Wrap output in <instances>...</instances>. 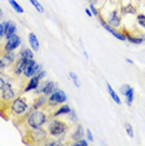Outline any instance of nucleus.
Masks as SVG:
<instances>
[{
    "label": "nucleus",
    "mask_w": 145,
    "mask_h": 146,
    "mask_svg": "<svg viewBox=\"0 0 145 146\" xmlns=\"http://www.w3.org/2000/svg\"><path fill=\"white\" fill-rule=\"evenodd\" d=\"M70 106L69 105H63L60 106V108L58 109L55 112H53V116H59V115H65V114H69L70 112Z\"/></svg>",
    "instance_id": "4be33fe9"
},
{
    "label": "nucleus",
    "mask_w": 145,
    "mask_h": 146,
    "mask_svg": "<svg viewBox=\"0 0 145 146\" xmlns=\"http://www.w3.org/2000/svg\"><path fill=\"white\" fill-rule=\"evenodd\" d=\"M0 61L4 64L5 68H9L15 62V54L13 51H3L0 54Z\"/></svg>",
    "instance_id": "9d476101"
},
{
    "label": "nucleus",
    "mask_w": 145,
    "mask_h": 146,
    "mask_svg": "<svg viewBox=\"0 0 145 146\" xmlns=\"http://www.w3.org/2000/svg\"><path fill=\"white\" fill-rule=\"evenodd\" d=\"M126 62H128V64H131V65L134 64V62H133V60H130V59H126Z\"/></svg>",
    "instance_id": "58836bf2"
},
{
    "label": "nucleus",
    "mask_w": 145,
    "mask_h": 146,
    "mask_svg": "<svg viewBox=\"0 0 145 146\" xmlns=\"http://www.w3.org/2000/svg\"><path fill=\"white\" fill-rule=\"evenodd\" d=\"M120 92L126 98V104L131 105V102L134 100V89L131 88L130 85L124 84V85L120 86Z\"/></svg>",
    "instance_id": "9b49d317"
},
{
    "label": "nucleus",
    "mask_w": 145,
    "mask_h": 146,
    "mask_svg": "<svg viewBox=\"0 0 145 146\" xmlns=\"http://www.w3.org/2000/svg\"><path fill=\"white\" fill-rule=\"evenodd\" d=\"M49 115L43 110H31L26 115L25 117V124L28 125V127L35 129V127H41L43 125H45V122L48 121Z\"/></svg>",
    "instance_id": "f257e3e1"
},
{
    "label": "nucleus",
    "mask_w": 145,
    "mask_h": 146,
    "mask_svg": "<svg viewBox=\"0 0 145 146\" xmlns=\"http://www.w3.org/2000/svg\"><path fill=\"white\" fill-rule=\"evenodd\" d=\"M1 16H3V11H1V9H0V19H1Z\"/></svg>",
    "instance_id": "ea45409f"
},
{
    "label": "nucleus",
    "mask_w": 145,
    "mask_h": 146,
    "mask_svg": "<svg viewBox=\"0 0 145 146\" xmlns=\"http://www.w3.org/2000/svg\"><path fill=\"white\" fill-rule=\"evenodd\" d=\"M16 34V25L13 21H6V33H5V39L11 38L13 35Z\"/></svg>",
    "instance_id": "f3484780"
},
{
    "label": "nucleus",
    "mask_w": 145,
    "mask_h": 146,
    "mask_svg": "<svg viewBox=\"0 0 145 146\" xmlns=\"http://www.w3.org/2000/svg\"><path fill=\"white\" fill-rule=\"evenodd\" d=\"M120 23H121V16L119 14L118 10H113L109 14V18H108V24L111 26V28H118L120 26Z\"/></svg>",
    "instance_id": "f8f14e48"
},
{
    "label": "nucleus",
    "mask_w": 145,
    "mask_h": 146,
    "mask_svg": "<svg viewBox=\"0 0 145 146\" xmlns=\"http://www.w3.org/2000/svg\"><path fill=\"white\" fill-rule=\"evenodd\" d=\"M74 145L75 146H78V145H83V146H86L88 145V141L85 140V139H79V140H76L74 142Z\"/></svg>",
    "instance_id": "473e14b6"
},
{
    "label": "nucleus",
    "mask_w": 145,
    "mask_h": 146,
    "mask_svg": "<svg viewBox=\"0 0 145 146\" xmlns=\"http://www.w3.org/2000/svg\"><path fill=\"white\" fill-rule=\"evenodd\" d=\"M98 19H99V21H100L101 26H103V28L105 29V30L109 31V33H110V34H113V35L115 36V38L118 39V40H121V41H125V40H126V36H125L124 33H119V31H116V30H115L114 28H111V26L109 25L108 23L104 20V19H101V18H100V15L98 16Z\"/></svg>",
    "instance_id": "1a4fd4ad"
},
{
    "label": "nucleus",
    "mask_w": 145,
    "mask_h": 146,
    "mask_svg": "<svg viewBox=\"0 0 145 146\" xmlns=\"http://www.w3.org/2000/svg\"><path fill=\"white\" fill-rule=\"evenodd\" d=\"M36 75H38L39 78H40V80H41V79H44V78H45V75H47V72H45L44 70H41V71H39Z\"/></svg>",
    "instance_id": "c9c22d12"
},
{
    "label": "nucleus",
    "mask_w": 145,
    "mask_h": 146,
    "mask_svg": "<svg viewBox=\"0 0 145 146\" xmlns=\"http://www.w3.org/2000/svg\"><path fill=\"white\" fill-rule=\"evenodd\" d=\"M90 11H91V13H93V15H94V16H96V18H98V16H99V11L96 10V8H95V5H93V4H90Z\"/></svg>",
    "instance_id": "72a5a7b5"
},
{
    "label": "nucleus",
    "mask_w": 145,
    "mask_h": 146,
    "mask_svg": "<svg viewBox=\"0 0 145 146\" xmlns=\"http://www.w3.org/2000/svg\"><path fill=\"white\" fill-rule=\"evenodd\" d=\"M8 1H9V4L13 6V9H14V10L18 13V14H23V13H24V9H23L21 6L15 1V0H8Z\"/></svg>",
    "instance_id": "393cba45"
},
{
    "label": "nucleus",
    "mask_w": 145,
    "mask_h": 146,
    "mask_svg": "<svg viewBox=\"0 0 145 146\" xmlns=\"http://www.w3.org/2000/svg\"><path fill=\"white\" fill-rule=\"evenodd\" d=\"M20 56L24 59H28V60H33L34 59V54H33V51L30 49H21Z\"/></svg>",
    "instance_id": "b1692460"
},
{
    "label": "nucleus",
    "mask_w": 145,
    "mask_h": 146,
    "mask_svg": "<svg viewBox=\"0 0 145 146\" xmlns=\"http://www.w3.org/2000/svg\"><path fill=\"white\" fill-rule=\"evenodd\" d=\"M39 84H40V78H39L38 75L31 76L30 80H29V82L26 84L25 89L23 90V92H29V91H31V90H35V89L39 86Z\"/></svg>",
    "instance_id": "2eb2a0df"
},
{
    "label": "nucleus",
    "mask_w": 145,
    "mask_h": 146,
    "mask_svg": "<svg viewBox=\"0 0 145 146\" xmlns=\"http://www.w3.org/2000/svg\"><path fill=\"white\" fill-rule=\"evenodd\" d=\"M65 101H67V94L63 90L57 88L53 91V94L49 95L47 108H54V106H57L58 104H63V102H65Z\"/></svg>",
    "instance_id": "423d86ee"
},
{
    "label": "nucleus",
    "mask_w": 145,
    "mask_h": 146,
    "mask_svg": "<svg viewBox=\"0 0 145 146\" xmlns=\"http://www.w3.org/2000/svg\"><path fill=\"white\" fill-rule=\"evenodd\" d=\"M43 70V66L40 64H36V61L33 59V60H25V65H24V74L26 78H31V76L36 75L39 71Z\"/></svg>",
    "instance_id": "0eeeda50"
},
{
    "label": "nucleus",
    "mask_w": 145,
    "mask_h": 146,
    "mask_svg": "<svg viewBox=\"0 0 145 146\" xmlns=\"http://www.w3.org/2000/svg\"><path fill=\"white\" fill-rule=\"evenodd\" d=\"M48 134H49V131H47L43 127H35V129L29 127L28 137L31 139L33 144H41V142H44V140L48 139Z\"/></svg>",
    "instance_id": "39448f33"
},
{
    "label": "nucleus",
    "mask_w": 145,
    "mask_h": 146,
    "mask_svg": "<svg viewBox=\"0 0 145 146\" xmlns=\"http://www.w3.org/2000/svg\"><path fill=\"white\" fill-rule=\"evenodd\" d=\"M125 126V130H126V134L130 136V137H134V130H133V126H131L129 122H124Z\"/></svg>",
    "instance_id": "c756f323"
},
{
    "label": "nucleus",
    "mask_w": 145,
    "mask_h": 146,
    "mask_svg": "<svg viewBox=\"0 0 145 146\" xmlns=\"http://www.w3.org/2000/svg\"><path fill=\"white\" fill-rule=\"evenodd\" d=\"M21 44V39L20 36L18 35H13L11 38L6 39V42L4 45V48H3V51H14L15 49H18L19 46Z\"/></svg>",
    "instance_id": "6e6552de"
},
{
    "label": "nucleus",
    "mask_w": 145,
    "mask_h": 146,
    "mask_svg": "<svg viewBox=\"0 0 145 146\" xmlns=\"http://www.w3.org/2000/svg\"><path fill=\"white\" fill-rule=\"evenodd\" d=\"M9 80H10V78H9L8 75H5L4 72H1V74H0V91H1L3 86L5 85V82H8Z\"/></svg>",
    "instance_id": "cd10ccee"
},
{
    "label": "nucleus",
    "mask_w": 145,
    "mask_h": 146,
    "mask_svg": "<svg viewBox=\"0 0 145 146\" xmlns=\"http://www.w3.org/2000/svg\"><path fill=\"white\" fill-rule=\"evenodd\" d=\"M86 139H88L89 141H93V140H94L93 134H91V131H90V130H86Z\"/></svg>",
    "instance_id": "f704fd0d"
},
{
    "label": "nucleus",
    "mask_w": 145,
    "mask_h": 146,
    "mask_svg": "<svg viewBox=\"0 0 145 146\" xmlns=\"http://www.w3.org/2000/svg\"><path fill=\"white\" fill-rule=\"evenodd\" d=\"M25 60L26 59L24 58H19L18 60H15V62L13 64V72L16 75V76H20L23 75V72H24V65H25Z\"/></svg>",
    "instance_id": "ddd939ff"
},
{
    "label": "nucleus",
    "mask_w": 145,
    "mask_h": 146,
    "mask_svg": "<svg viewBox=\"0 0 145 146\" xmlns=\"http://www.w3.org/2000/svg\"><path fill=\"white\" fill-rule=\"evenodd\" d=\"M69 116H70V117H69V120L70 121H72V122H78V117H76V112H75L74 110H70V112H69Z\"/></svg>",
    "instance_id": "2f4dec72"
},
{
    "label": "nucleus",
    "mask_w": 145,
    "mask_h": 146,
    "mask_svg": "<svg viewBox=\"0 0 145 146\" xmlns=\"http://www.w3.org/2000/svg\"><path fill=\"white\" fill-rule=\"evenodd\" d=\"M85 14H86L88 16H93V13L90 11V9H85Z\"/></svg>",
    "instance_id": "e433bc0d"
},
{
    "label": "nucleus",
    "mask_w": 145,
    "mask_h": 146,
    "mask_svg": "<svg viewBox=\"0 0 145 146\" xmlns=\"http://www.w3.org/2000/svg\"><path fill=\"white\" fill-rule=\"evenodd\" d=\"M69 76H70V79L72 80V82H74V85L76 86V88L79 89L80 88V81H79V78H78V75L75 74V72H72V71H70L69 72Z\"/></svg>",
    "instance_id": "a878e982"
},
{
    "label": "nucleus",
    "mask_w": 145,
    "mask_h": 146,
    "mask_svg": "<svg viewBox=\"0 0 145 146\" xmlns=\"http://www.w3.org/2000/svg\"><path fill=\"white\" fill-rule=\"evenodd\" d=\"M125 36H126V40H129L131 44H136V45H139V44H143V42L145 41V36H141V38H136V36H134V35H131L129 34L128 31H123Z\"/></svg>",
    "instance_id": "6ab92c4d"
},
{
    "label": "nucleus",
    "mask_w": 145,
    "mask_h": 146,
    "mask_svg": "<svg viewBox=\"0 0 145 146\" xmlns=\"http://www.w3.org/2000/svg\"><path fill=\"white\" fill-rule=\"evenodd\" d=\"M29 44H30V46L33 48L34 51L39 50V41H38V38H36V35L34 33H30V34H29Z\"/></svg>",
    "instance_id": "412c9836"
},
{
    "label": "nucleus",
    "mask_w": 145,
    "mask_h": 146,
    "mask_svg": "<svg viewBox=\"0 0 145 146\" xmlns=\"http://www.w3.org/2000/svg\"><path fill=\"white\" fill-rule=\"evenodd\" d=\"M48 106V96L44 94H40L38 98H35L34 102H33V109L38 110V109H44Z\"/></svg>",
    "instance_id": "4468645a"
},
{
    "label": "nucleus",
    "mask_w": 145,
    "mask_h": 146,
    "mask_svg": "<svg viewBox=\"0 0 145 146\" xmlns=\"http://www.w3.org/2000/svg\"><path fill=\"white\" fill-rule=\"evenodd\" d=\"M5 33H6V21L0 23V41H1L3 38H5Z\"/></svg>",
    "instance_id": "7c9ffc66"
},
{
    "label": "nucleus",
    "mask_w": 145,
    "mask_h": 146,
    "mask_svg": "<svg viewBox=\"0 0 145 146\" xmlns=\"http://www.w3.org/2000/svg\"><path fill=\"white\" fill-rule=\"evenodd\" d=\"M136 23L140 28L145 29V14H139L136 16Z\"/></svg>",
    "instance_id": "bb28decb"
},
{
    "label": "nucleus",
    "mask_w": 145,
    "mask_h": 146,
    "mask_svg": "<svg viewBox=\"0 0 145 146\" xmlns=\"http://www.w3.org/2000/svg\"><path fill=\"white\" fill-rule=\"evenodd\" d=\"M8 108H9V111H10L11 115L23 116L30 110L31 106H30V102L28 101V99H26L25 96H19V98H15L14 100L10 102V105H9Z\"/></svg>",
    "instance_id": "f03ea898"
},
{
    "label": "nucleus",
    "mask_w": 145,
    "mask_h": 146,
    "mask_svg": "<svg viewBox=\"0 0 145 146\" xmlns=\"http://www.w3.org/2000/svg\"><path fill=\"white\" fill-rule=\"evenodd\" d=\"M121 13H123V14H135V13H136V8H135V5H133V4H128L121 8Z\"/></svg>",
    "instance_id": "5701e85b"
},
{
    "label": "nucleus",
    "mask_w": 145,
    "mask_h": 146,
    "mask_svg": "<svg viewBox=\"0 0 145 146\" xmlns=\"http://www.w3.org/2000/svg\"><path fill=\"white\" fill-rule=\"evenodd\" d=\"M83 137H84V127L81 125H78L76 127H75V130L71 132L70 139L74 141H76L79 139H83Z\"/></svg>",
    "instance_id": "dca6fc26"
},
{
    "label": "nucleus",
    "mask_w": 145,
    "mask_h": 146,
    "mask_svg": "<svg viewBox=\"0 0 145 146\" xmlns=\"http://www.w3.org/2000/svg\"><path fill=\"white\" fill-rule=\"evenodd\" d=\"M106 89H108V92H109V95H110V98L114 100L115 104H118V105H121V100H120V98L118 96V94L113 90V88H111V85L109 84V82H106Z\"/></svg>",
    "instance_id": "aec40b11"
},
{
    "label": "nucleus",
    "mask_w": 145,
    "mask_h": 146,
    "mask_svg": "<svg viewBox=\"0 0 145 146\" xmlns=\"http://www.w3.org/2000/svg\"><path fill=\"white\" fill-rule=\"evenodd\" d=\"M29 1H30L31 4L34 5V8H35V9H36V10H38L39 13H44V8H43L41 4L38 1V0H29Z\"/></svg>",
    "instance_id": "c85d7f7f"
},
{
    "label": "nucleus",
    "mask_w": 145,
    "mask_h": 146,
    "mask_svg": "<svg viewBox=\"0 0 145 146\" xmlns=\"http://www.w3.org/2000/svg\"><path fill=\"white\" fill-rule=\"evenodd\" d=\"M89 1H90V4L95 5V4H96V3H99V1H100V0H89Z\"/></svg>",
    "instance_id": "4c0bfd02"
},
{
    "label": "nucleus",
    "mask_w": 145,
    "mask_h": 146,
    "mask_svg": "<svg viewBox=\"0 0 145 146\" xmlns=\"http://www.w3.org/2000/svg\"><path fill=\"white\" fill-rule=\"evenodd\" d=\"M15 98H16V94H15L14 86L11 85L10 81L5 82V85L3 86L1 91H0V100H1L3 105L9 106V105H10V102L14 100Z\"/></svg>",
    "instance_id": "7ed1b4c3"
},
{
    "label": "nucleus",
    "mask_w": 145,
    "mask_h": 146,
    "mask_svg": "<svg viewBox=\"0 0 145 146\" xmlns=\"http://www.w3.org/2000/svg\"><path fill=\"white\" fill-rule=\"evenodd\" d=\"M55 89H57V84H55V82H53V81H45L44 82V90H43L41 94L49 96L50 94H53V91H54Z\"/></svg>",
    "instance_id": "a211bd4d"
},
{
    "label": "nucleus",
    "mask_w": 145,
    "mask_h": 146,
    "mask_svg": "<svg viewBox=\"0 0 145 146\" xmlns=\"http://www.w3.org/2000/svg\"><path fill=\"white\" fill-rule=\"evenodd\" d=\"M69 130L67 122L60 120H51L48 124V131L51 136H61Z\"/></svg>",
    "instance_id": "20e7f679"
}]
</instances>
